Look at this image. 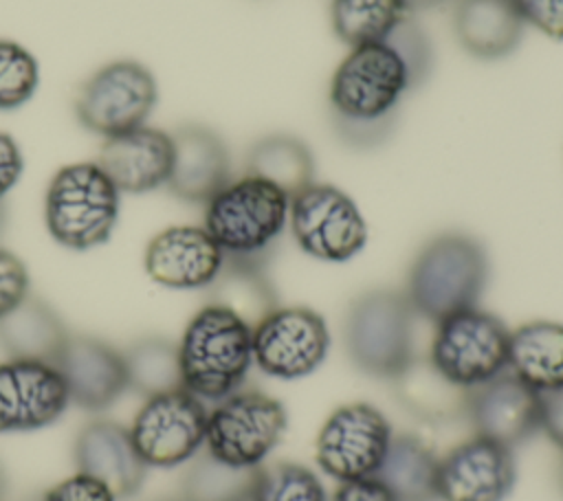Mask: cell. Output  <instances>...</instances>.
<instances>
[{"instance_id": "30", "label": "cell", "mask_w": 563, "mask_h": 501, "mask_svg": "<svg viewBox=\"0 0 563 501\" xmlns=\"http://www.w3.org/2000/svg\"><path fill=\"white\" fill-rule=\"evenodd\" d=\"M180 486V501H251L260 468L227 464L211 453L189 459Z\"/></svg>"}, {"instance_id": "39", "label": "cell", "mask_w": 563, "mask_h": 501, "mask_svg": "<svg viewBox=\"0 0 563 501\" xmlns=\"http://www.w3.org/2000/svg\"><path fill=\"white\" fill-rule=\"evenodd\" d=\"M22 174V152L11 134L0 132V202L18 185Z\"/></svg>"}, {"instance_id": "36", "label": "cell", "mask_w": 563, "mask_h": 501, "mask_svg": "<svg viewBox=\"0 0 563 501\" xmlns=\"http://www.w3.org/2000/svg\"><path fill=\"white\" fill-rule=\"evenodd\" d=\"M37 501H117V497L97 479L75 472L48 488Z\"/></svg>"}, {"instance_id": "33", "label": "cell", "mask_w": 563, "mask_h": 501, "mask_svg": "<svg viewBox=\"0 0 563 501\" xmlns=\"http://www.w3.org/2000/svg\"><path fill=\"white\" fill-rule=\"evenodd\" d=\"M40 70L35 57L18 42L0 40V110L26 103L37 88Z\"/></svg>"}, {"instance_id": "1", "label": "cell", "mask_w": 563, "mask_h": 501, "mask_svg": "<svg viewBox=\"0 0 563 501\" xmlns=\"http://www.w3.org/2000/svg\"><path fill=\"white\" fill-rule=\"evenodd\" d=\"M418 81L385 37L354 46L330 79V121L334 134L354 149H372L389 138L402 97Z\"/></svg>"}, {"instance_id": "43", "label": "cell", "mask_w": 563, "mask_h": 501, "mask_svg": "<svg viewBox=\"0 0 563 501\" xmlns=\"http://www.w3.org/2000/svg\"><path fill=\"white\" fill-rule=\"evenodd\" d=\"M4 490H7V475H4V468H2V464H0V499H2Z\"/></svg>"}, {"instance_id": "4", "label": "cell", "mask_w": 563, "mask_h": 501, "mask_svg": "<svg viewBox=\"0 0 563 501\" xmlns=\"http://www.w3.org/2000/svg\"><path fill=\"white\" fill-rule=\"evenodd\" d=\"M290 198L275 185L244 174L205 204V229L224 259L262 261L288 226Z\"/></svg>"}, {"instance_id": "3", "label": "cell", "mask_w": 563, "mask_h": 501, "mask_svg": "<svg viewBox=\"0 0 563 501\" xmlns=\"http://www.w3.org/2000/svg\"><path fill=\"white\" fill-rule=\"evenodd\" d=\"M183 387L200 400H222L240 389L253 365V330L227 308L202 305L180 341Z\"/></svg>"}, {"instance_id": "14", "label": "cell", "mask_w": 563, "mask_h": 501, "mask_svg": "<svg viewBox=\"0 0 563 501\" xmlns=\"http://www.w3.org/2000/svg\"><path fill=\"white\" fill-rule=\"evenodd\" d=\"M68 402L55 365L26 358L0 363V433L44 428L62 417Z\"/></svg>"}, {"instance_id": "13", "label": "cell", "mask_w": 563, "mask_h": 501, "mask_svg": "<svg viewBox=\"0 0 563 501\" xmlns=\"http://www.w3.org/2000/svg\"><path fill=\"white\" fill-rule=\"evenodd\" d=\"M328 349V325L306 305H279L253 327V363L271 378H306L321 367Z\"/></svg>"}, {"instance_id": "8", "label": "cell", "mask_w": 563, "mask_h": 501, "mask_svg": "<svg viewBox=\"0 0 563 501\" xmlns=\"http://www.w3.org/2000/svg\"><path fill=\"white\" fill-rule=\"evenodd\" d=\"M288 424L286 409L264 391H233L218 400L207 415L205 446L213 457L260 468L284 437Z\"/></svg>"}, {"instance_id": "35", "label": "cell", "mask_w": 563, "mask_h": 501, "mask_svg": "<svg viewBox=\"0 0 563 501\" xmlns=\"http://www.w3.org/2000/svg\"><path fill=\"white\" fill-rule=\"evenodd\" d=\"M29 294V272L18 255L0 248V316Z\"/></svg>"}, {"instance_id": "10", "label": "cell", "mask_w": 563, "mask_h": 501, "mask_svg": "<svg viewBox=\"0 0 563 501\" xmlns=\"http://www.w3.org/2000/svg\"><path fill=\"white\" fill-rule=\"evenodd\" d=\"M156 99L154 75L139 62L119 59L101 66L81 84L75 114L86 130L110 138L145 125Z\"/></svg>"}, {"instance_id": "25", "label": "cell", "mask_w": 563, "mask_h": 501, "mask_svg": "<svg viewBox=\"0 0 563 501\" xmlns=\"http://www.w3.org/2000/svg\"><path fill=\"white\" fill-rule=\"evenodd\" d=\"M68 338L57 312L40 297L26 294L13 310L0 316V347L9 358L55 363Z\"/></svg>"}, {"instance_id": "42", "label": "cell", "mask_w": 563, "mask_h": 501, "mask_svg": "<svg viewBox=\"0 0 563 501\" xmlns=\"http://www.w3.org/2000/svg\"><path fill=\"white\" fill-rule=\"evenodd\" d=\"M4 224H7V207H4V200L0 202V233L4 231Z\"/></svg>"}, {"instance_id": "6", "label": "cell", "mask_w": 563, "mask_h": 501, "mask_svg": "<svg viewBox=\"0 0 563 501\" xmlns=\"http://www.w3.org/2000/svg\"><path fill=\"white\" fill-rule=\"evenodd\" d=\"M416 312L405 292L367 290L345 314L343 341L350 363L374 378H396L413 358Z\"/></svg>"}, {"instance_id": "29", "label": "cell", "mask_w": 563, "mask_h": 501, "mask_svg": "<svg viewBox=\"0 0 563 501\" xmlns=\"http://www.w3.org/2000/svg\"><path fill=\"white\" fill-rule=\"evenodd\" d=\"M121 356L128 389L143 398L183 389L178 343L163 336H143L128 345Z\"/></svg>"}, {"instance_id": "18", "label": "cell", "mask_w": 563, "mask_h": 501, "mask_svg": "<svg viewBox=\"0 0 563 501\" xmlns=\"http://www.w3.org/2000/svg\"><path fill=\"white\" fill-rule=\"evenodd\" d=\"M53 365L70 402L86 411L108 409L128 389L121 352L95 336L68 334Z\"/></svg>"}, {"instance_id": "32", "label": "cell", "mask_w": 563, "mask_h": 501, "mask_svg": "<svg viewBox=\"0 0 563 501\" xmlns=\"http://www.w3.org/2000/svg\"><path fill=\"white\" fill-rule=\"evenodd\" d=\"M251 501H328L321 479L295 461L260 466Z\"/></svg>"}, {"instance_id": "11", "label": "cell", "mask_w": 563, "mask_h": 501, "mask_svg": "<svg viewBox=\"0 0 563 501\" xmlns=\"http://www.w3.org/2000/svg\"><path fill=\"white\" fill-rule=\"evenodd\" d=\"M207 415L202 400L185 387L165 391L145 398L130 435L147 468H174L198 455L205 444Z\"/></svg>"}, {"instance_id": "44", "label": "cell", "mask_w": 563, "mask_h": 501, "mask_svg": "<svg viewBox=\"0 0 563 501\" xmlns=\"http://www.w3.org/2000/svg\"><path fill=\"white\" fill-rule=\"evenodd\" d=\"M559 486L563 490V459H561V466H559Z\"/></svg>"}, {"instance_id": "22", "label": "cell", "mask_w": 563, "mask_h": 501, "mask_svg": "<svg viewBox=\"0 0 563 501\" xmlns=\"http://www.w3.org/2000/svg\"><path fill=\"white\" fill-rule=\"evenodd\" d=\"M523 24L515 0H460L453 13L462 48L482 59L512 53L521 42Z\"/></svg>"}, {"instance_id": "24", "label": "cell", "mask_w": 563, "mask_h": 501, "mask_svg": "<svg viewBox=\"0 0 563 501\" xmlns=\"http://www.w3.org/2000/svg\"><path fill=\"white\" fill-rule=\"evenodd\" d=\"M508 369L539 393L563 387V323L528 321L510 332Z\"/></svg>"}, {"instance_id": "5", "label": "cell", "mask_w": 563, "mask_h": 501, "mask_svg": "<svg viewBox=\"0 0 563 501\" xmlns=\"http://www.w3.org/2000/svg\"><path fill=\"white\" fill-rule=\"evenodd\" d=\"M119 196L121 191L97 160L66 165L46 189V229L55 242L73 250L101 246L117 224Z\"/></svg>"}, {"instance_id": "7", "label": "cell", "mask_w": 563, "mask_h": 501, "mask_svg": "<svg viewBox=\"0 0 563 501\" xmlns=\"http://www.w3.org/2000/svg\"><path fill=\"white\" fill-rule=\"evenodd\" d=\"M508 343L506 323L475 305L435 323L429 360L451 382L475 389L508 369Z\"/></svg>"}, {"instance_id": "12", "label": "cell", "mask_w": 563, "mask_h": 501, "mask_svg": "<svg viewBox=\"0 0 563 501\" xmlns=\"http://www.w3.org/2000/svg\"><path fill=\"white\" fill-rule=\"evenodd\" d=\"M391 437V426L376 407L350 402L334 409L321 424L314 457L319 468L339 483L374 477Z\"/></svg>"}, {"instance_id": "2", "label": "cell", "mask_w": 563, "mask_h": 501, "mask_svg": "<svg viewBox=\"0 0 563 501\" xmlns=\"http://www.w3.org/2000/svg\"><path fill=\"white\" fill-rule=\"evenodd\" d=\"M488 257L466 233H442L429 240L407 272L405 297L427 321H442L475 308L486 290Z\"/></svg>"}, {"instance_id": "15", "label": "cell", "mask_w": 563, "mask_h": 501, "mask_svg": "<svg viewBox=\"0 0 563 501\" xmlns=\"http://www.w3.org/2000/svg\"><path fill=\"white\" fill-rule=\"evenodd\" d=\"M515 479L512 448L473 435L440 459L438 501H504Z\"/></svg>"}, {"instance_id": "23", "label": "cell", "mask_w": 563, "mask_h": 501, "mask_svg": "<svg viewBox=\"0 0 563 501\" xmlns=\"http://www.w3.org/2000/svg\"><path fill=\"white\" fill-rule=\"evenodd\" d=\"M398 402L418 420L442 424L466 417L473 389H464L442 376L429 358H411L409 365L391 378Z\"/></svg>"}, {"instance_id": "38", "label": "cell", "mask_w": 563, "mask_h": 501, "mask_svg": "<svg viewBox=\"0 0 563 501\" xmlns=\"http://www.w3.org/2000/svg\"><path fill=\"white\" fill-rule=\"evenodd\" d=\"M539 431H543L548 439L563 450V387L541 393Z\"/></svg>"}, {"instance_id": "21", "label": "cell", "mask_w": 563, "mask_h": 501, "mask_svg": "<svg viewBox=\"0 0 563 501\" xmlns=\"http://www.w3.org/2000/svg\"><path fill=\"white\" fill-rule=\"evenodd\" d=\"M172 156V134L141 125L106 138L97 165L121 193H145L167 182Z\"/></svg>"}, {"instance_id": "28", "label": "cell", "mask_w": 563, "mask_h": 501, "mask_svg": "<svg viewBox=\"0 0 563 501\" xmlns=\"http://www.w3.org/2000/svg\"><path fill=\"white\" fill-rule=\"evenodd\" d=\"M246 174L262 178L288 198L314 182V158L310 147L290 134H271L251 145Z\"/></svg>"}, {"instance_id": "31", "label": "cell", "mask_w": 563, "mask_h": 501, "mask_svg": "<svg viewBox=\"0 0 563 501\" xmlns=\"http://www.w3.org/2000/svg\"><path fill=\"white\" fill-rule=\"evenodd\" d=\"M407 13L402 0H332L330 20L334 35L354 48L385 40Z\"/></svg>"}, {"instance_id": "34", "label": "cell", "mask_w": 563, "mask_h": 501, "mask_svg": "<svg viewBox=\"0 0 563 501\" xmlns=\"http://www.w3.org/2000/svg\"><path fill=\"white\" fill-rule=\"evenodd\" d=\"M387 40L398 48V53L405 57V62L409 64L418 86L424 84L427 75L431 73V64H433V53H431V42L424 33V29L411 18L405 15L387 35Z\"/></svg>"}, {"instance_id": "20", "label": "cell", "mask_w": 563, "mask_h": 501, "mask_svg": "<svg viewBox=\"0 0 563 501\" xmlns=\"http://www.w3.org/2000/svg\"><path fill=\"white\" fill-rule=\"evenodd\" d=\"M169 191L185 202L207 204L229 180L231 158L224 141L207 125L187 123L172 134Z\"/></svg>"}, {"instance_id": "9", "label": "cell", "mask_w": 563, "mask_h": 501, "mask_svg": "<svg viewBox=\"0 0 563 501\" xmlns=\"http://www.w3.org/2000/svg\"><path fill=\"white\" fill-rule=\"evenodd\" d=\"M288 226L306 255L332 264L356 257L367 242V224L356 202L323 182H312L290 198Z\"/></svg>"}, {"instance_id": "45", "label": "cell", "mask_w": 563, "mask_h": 501, "mask_svg": "<svg viewBox=\"0 0 563 501\" xmlns=\"http://www.w3.org/2000/svg\"><path fill=\"white\" fill-rule=\"evenodd\" d=\"M161 501H180V499H161Z\"/></svg>"}, {"instance_id": "27", "label": "cell", "mask_w": 563, "mask_h": 501, "mask_svg": "<svg viewBox=\"0 0 563 501\" xmlns=\"http://www.w3.org/2000/svg\"><path fill=\"white\" fill-rule=\"evenodd\" d=\"M264 266L262 261L224 259L222 270L207 286L209 303L227 308L253 330L279 308L275 286Z\"/></svg>"}, {"instance_id": "17", "label": "cell", "mask_w": 563, "mask_h": 501, "mask_svg": "<svg viewBox=\"0 0 563 501\" xmlns=\"http://www.w3.org/2000/svg\"><path fill=\"white\" fill-rule=\"evenodd\" d=\"M224 266V253L205 226H169L145 248V272L165 288H207Z\"/></svg>"}, {"instance_id": "40", "label": "cell", "mask_w": 563, "mask_h": 501, "mask_svg": "<svg viewBox=\"0 0 563 501\" xmlns=\"http://www.w3.org/2000/svg\"><path fill=\"white\" fill-rule=\"evenodd\" d=\"M332 501H396V499L376 477H365V479L343 481L336 488Z\"/></svg>"}, {"instance_id": "26", "label": "cell", "mask_w": 563, "mask_h": 501, "mask_svg": "<svg viewBox=\"0 0 563 501\" xmlns=\"http://www.w3.org/2000/svg\"><path fill=\"white\" fill-rule=\"evenodd\" d=\"M438 466L440 459L420 437L398 433L374 477L396 501H438Z\"/></svg>"}, {"instance_id": "41", "label": "cell", "mask_w": 563, "mask_h": 501, "mask_svg": "<svg viewBox=\"0 0 563 501\" xmlns=\"http://www.w3.org/2000/svg\"><path fill=\"white\" fill-rule=\"evenodd\" d=\"M407 11H416V9H429V7H435V4H442L444 0H402Z\"/></svg>"}, {"instance_id": "16", "label": "cell", "mask_w": 563, "mask_h": 501, "mask_svg": "<svg viewBox=\"0 0 563 501\" xmlns=\"http://www.w3.org/2000/svg\"><path fill=\"white\" fill-rule=\"evenodd\" d=\"M539 417L541 393L512 374L504 371L471 391L466 420L473 435L515 448L539 431Z\"/></svg>"}, {"instance_id": "37", "label": "cell", "mask_w": 563, "mask_h": 501, "mask_svg": "<svg viewBox=\"0 0 563 501\" xmlns=\"http://www.w3.org/2000/svg\"><path fill=\"white\" fill-rule=\"evenodd\" d=\"M523 22L554 40H563V0H515Z\"/></svg>"}, {"instance_id": "19", "label": "cell", "mask_w": 563, "mask_h": 501, "mask_svg": "<svg viewBox=\"0 0 563 501\" xmlns=\"http://www.w3.org/2000/svg\"><path fill=\"white\" fill-rule=\"evenodd\" d=\"M73 459L77 472L97 479L117 499L134 497L147 470L130 428L114 420H92L84 424L73 444Z\"/></svg>"}]
</instances>
